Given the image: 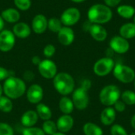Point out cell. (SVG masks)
<instances>
[{
    "instance_id": "cell-44",
    "label": "cell",
    "mask_w": 135,
    "mask_h": 135,
    "mask_svg": "<svg viewBox=\"0 0 135 135\" xmlns=\"http://www.w3.org/2000/svg\"><path fill=\"white\" fill-rule=\"evenodd\" d=\"M70 1H72L74 2H76V3H81V2H85L86 0H70Z\"/></svg>"
},
{
    "instance_id": "cell-7",
    "label": "cell",
    "mask_w": 135,
    "mask_h": 135,
    "mask_svg": "<svg viewBox=\"0 0 135 135\" xmlns=\"http://www.w3.org/2000/svg\"><path fill=\"white\" fill-rule=\"evenodd\" d=\"M115 63L112 58L104 57L97 60L93 66V72L99 77L109 74L114 69Z\"/></svg>"
},
{
    "instance_id": "cell-15",
    "label": "cell",
    "mask_w": 135,
    "mask_h": 135,
    "mask_svg": "<svg viewBox=\"0 0 135 135\" xmlns=\"http://www.w3.org/2000/svg\"><path fill=\"white\" fill-rule=\"evenodd\" d=\"M47 28V19L43 14L36 15L32 21V29L36 34L45 32Z\"/></svg>"
},
{
    "instance_id": "cell-27",
    "label": "cell",
    "mask_w": 135,
    "mask_h": 135,
    "mask_svg": "<svg viewBox=\"0 0 135 135\" xmlns=\"http://www.w3.org/2000/svg\"><path fill=\"white\" fill-rule=\"evenodd\" d=\"M41 128L46 135H53L58 131L56 123L51 119L44 121Z\"/></svg>"
},
{
    "instance_id": "cell-4",
    "label": "cell",
    "mask_w": 135,
    "mask_h": 135,
    "mask_svg": "<svg viewBox=\"0 0 135 135\" xmlns=\"http://www.w3.org/2000/svg\"><path fill=\"white\" fill-rule=\"evenodd\" d=\"M120 97V89L115 85H108L104 86L99 94L100 103L107 107H112L114 105L115 103L119 100Z\"/></svg>"
},
{
    "instance_id": "cell-21",
    "label": "cell",
    "mask_w": 135,
    "mask_h": 135,
    "mask_svg": "<svg viewBox=\"0 0 135 135\" xmlns=\"http://www.w3.org/2000/svg\"><path fill=\"white\" fill-rule=\"evenodd\" d=\"M59 108L60 112L63 115H70L74 109V105L72 101V99H70L67 96L62 97L59 100Z\"/></svg>"
},
{
    "instance_id": "cell-48",
    "label": "cell",
    "mask_w": 135,
    "mask_h": 135,
    "mask_svg": "<svg viewBox=\"0 0 135 135\" xmlns=\"http://www.w3.org/2000/svg\"><path fill=\"white\" fill-rule=\"evenodd\" d=\"M134 89H135V78H134Z\"/></svg>"
},
{
    "instance_id": "cell-24",
    "label": "cell",
    "mask_w": 135,
    "mask_h": 135,
    "mask_svg": "<svg viewBox=\"0 0 135 135\" xmlns=\"http://www.w3.org/2000/svg\"><path fill=\"white\" fill-rule=\"evenodd\" d=\"M82 130L85 135H104V131L101 127L91 122L85 123Z\"/></svg>"
},
{
    "instance_id": "cell-2",
    "label": "cell",
    "mask_w": 135,
    "mask_h": 135,
    "mask_svg": "<svg viewBox=\"0 0 135 135\" xmlns=\"http://www.w3.org/2000/svg\"><path fill=\"white\" fill-rule=\"evenodd\" d=\"M112 18V11L110 7L104 4H95L88 11V19L92 24H104Z\"/></svg>"
},
{
    "instance_id": "cell-23",
    "label": "cell",
    "mask_w": 135,
    "mask_h": 135,
    "mask_svg": "<svg viewBox=\"0 0 135 135\" xmlns=\"http://www.w3.org/2000/svg\"><path fill=\"white\" fill-rule=\"evenodd\" d=\"M119 34L127 40L135 37V24L130 22L123 25L119 28Z\"/></svg>"
},
{
    "instance_id": "cell-40",
    "label": "cell",
    "mask_w": 135,
    "mask_h": 135,
    "mask_svg": "<svg viewBox=\"0 0 135 135\" xmlns=\"http://www.w3.org/2000/svg\"><path fill=\"white\" fill-rule=\"evenodd\" d=\"M81 87H83V88L86 89L87 90H89L90 89V87H91V81L89 80H87V79L84 80L83 82L81 83Z\"/></svg>"
},
{
    "instance_id": "cell-3",
    "label": "cell",
    "mask_w": 135,
    "mask_h": 135,
    "mask_svg": "<svg viewBox=\"0 0 135 135\" xmlns=\"http://www.w3.org/2000/svg\"><path fill=\"white\" fill-rule=\"evenodd\" d=\"M55 89L62 97L71 94L75 88L74 78L68 73H58L52 79Z\"/></svg>"
},
{
    "instance_id": "cell-32",
    "label": "cell",
    "mask_w": 135,
    "mask_h": 135,
    "mask_svg": "<svg viewBox=\"0 0 135 135\" xmlns=\"http://www.w3.org/2000/svg\"><path fill=\"white\" fill-rule=\"evenodd\" d=\"M0 135H14V131L13 127L6 123L1 122L0 123Z\"/></svg>"
},
{
    "instance_id": "cell-17",
    "label": "cell",
    "mask_w": 135,
    "mask_h": 135,
    "mask_svg": "<svg viewBox=\"0 0 135 135\" xmlns=\"http://www.w3.org/2000/svg\"><path fill=\"white\" fill-rule=\"evenodd\" d=\"M12 32L14 34L15 37H18L20 39H25L30 36L32 29L27 23L17 22L13 25Z\"/></svg>"
},
{
    "instance_id": "cell-5",
    "label": "cell",
    "mask_w": 135,
    "mask_h": 135,
    "mask_svg": "<svg viewBox=\"0 0 135 135\" xmlns=\"http://www.w3.org/2000/svg\"><path fill=\"white\" fill-rule=\"evenodd\" d=\"M113 75L118 81L126 84L134 81L135 78L134 70L131 67L122 63H117L115 65Z\"/></svg>"
},
{
    "instance_id": "cell-47",
    "label": "cell",
    "mask_w": 135,
    "mask_h": 135,
    "mask_svg": "<svg viewBox=\"0 0 135 135\" xmlns=\"http://www.w3.org/2000/svg\"><path fill=\"white\" fill-rule=\"evenodd\" d=\"M130 135H135V132H133V133H131Z\"/></svg>"
},
{
    "instance_id": "cell-22",
    "label": "cell",
    "mask_w": 135,
    "mask_h": 135,
    "mask_svg": "<svg viewBox=\"0 0 135 135\" xmlns=\"http://www.w3.org/2000/svg\"><path fill=\"white\" fill-rule=\"evenodd\" d=\"M36 112L39 116V119L43 121L49 120L52 117V111L49 106L44 103H39L36 106Z\"/></svg>"
},
{
    "instance_id": "cell-11",
    "label": "cell",
    "mask_w": 135,
    "mask_h": 135,
    "mask_svg": "<svg viewBox=\"0 0 135 135\" xmlns=\"http://www.w3.org/2000/svg\"><path fill=\"white\" fill-rule=\"evenodd\" d=\"M26 98L30 104H37L41 103L44 92L43 87L39 84H32L26 90Z\"/></svg>"
},
{
    "instance_id": "cell-26",
    "label": "cell",
    "mask_w": 135,
    "mask_h": 135,
    "mask_svg": "<svg viewBox=\"0 0 135 135\" xmlns=\"http://www.w3.org/2000/svg\"><path fill=\"white\" fill-rule=\"evenodd\" d=\"M13 108V100L6 96H2L0 97V111L4 113H9Z\"/></svg>"
},
{
    "instance_id": "cell-34",
    "label": "cell",
    "mask_w": 135,
    "mask_h": 135,
    "mask_svg": "<svg viewBox=\"0 0 135 135\" xmlns=\"http://www.w3.org/2000/svg\"><path fill=\"white\" fill-rule=\"evenodd\" d=\"M55 51H56V48L53 45V44H47L44 50H43V53H44V55L47 58V59H50L55 54Z\"/></svg>"
},
{
    "instance_id": "cell-14",
    "label": "cell",
    "mask_w": 135,
    "mask_h": 135,
    "mask_svg": "<svg viewBox=\"0 0 135 135\" xmlns=\"http://www.w3.org/2000/svg\"><path fill=\"white\" fill-rule=\"evenodd\" d=\"M57 34L59 43L63 46H69L74 40V32L70 27L63 26Z\"/></svg>"
},
{
    "instance_id": "cell-46",
    "label": "cell",
    "mask_w": 135,
    "mask_h": 135,
    "mask_svg": "<svg viewBox=\"0 0 135 135\" xmlns=\"http://www.w3.org/2000/svg\"><path fill=\"white\" fill-rule=\"evenodd\" d=\"M133 21H134V22H133V23L135 24V14H134V16L133 17Z\"/></svg>"
},
{
    "instance_id": "cell-16",
    "label": "cell",
    "mask_w": 135,
    "mask_h": 135,
    "mask_svg": "<svg viewBox=\"0 0 135 135\" xmlns=\"http://www.w3.org/2000/svg\"><path fill=\"white\" fill-rule=\"evenodd\" d=\"M38 120L39 116L34 110H28L25 112L21 117V123L25 128L34 127L37 123Z\"/></svg>"
},
{
    "instance_id": "cell-36",
    "label": "cell",
    "mask_w": 135,
    "mask_h": 135,
    "mask_svg": "<svg viewBox=\"0 0 135 135\" xmlns=\"http://www.w3.org/2000/svg\"><path fill=\"white\" fill-rule=\"evenodd\" d=\"M114 106V109L115 110V112H124L125 111V109H126V104H124V102L121 100H117L115 103V104L113 105Z\"/></svg>"
},
{
    "instance_id": "cell-31",
    "label": "cell",
    "mask_w": 135,
    "mask_h": 135,
    "mask_svg": "<svg viewBox=\"0 0 135 135\" xmlns=\"http://www.w3.org/2000/svg\"><path fill=\"white\" fill-rule=\"evenodd\" d=\"M16 7L22 11L28 10L32 5L31 0H13Z\"/></svg>"
},
{
    "instance_id": "cell-41",
    "label": "cell",
    "mask_w": 135,
    "mask_h": 135,
    "mask_svg": "<svg viewBox=\"0 0 135 135\" xmlns=\"http://www.w3.org/2000/svg\"><path fill=\"white\" fill-rule=\"evenodd\" d=\"M4 22H5V21H3V19L2 18V17H1V15H0V32L3 30V28H4Z\"/></svg>"
},
{
    "instance_id": "cell-35",
    "label": "cell",
    "mask_w": 135,
    "mask_h": 135,
    "mask_svg": "<svg viewBox=\"0 0 135 135\" xmlns=\"http://www.w3.org/2000/svg\"><path fill=\"white\" fill-rule=\"evenodd\" d=\"M13 74H11V72L9 70H8L6 68L0 66V81H5L6 79H7L9 77L12 76Z\"/></svg>"
},
{
    "instance_id": "cell-30",
    "label": "cell",
    "mask_w": 135,
    "mask_h": 135,
    "mask_svg": "<svg viewBox=\"0 0 135 135\" xmlns=\"http://www.w3.org/2000/svg\"><path fill=\"white\" fill-rule=\"evenodd\" d=\"M22 135H46L43 131L42 128L32 127H26L23 130Z\"/></svg>"
},
{
    "instance_id": "cell-43",
    "label": "cell",
    "mask_w": 135,
    "mask_h": 135,
    "mask_svg": "<svg viewBox=\"0 0 135 135\" xmlns=\"http://www.w3.org/2000/svg\"><path fill=\"white\" fill-rule=\"evenodd\" d=\"M3 95V87H2V85L0 84V97Z\"/></svg>"
},
{
    "instance_id": "cell-12",
    "label": "cell",
    "mask_w": 135,
    "mask_h": 135,
    "mask_svg": "<svg viewBox=\"0 0 135 135\" xmlns=\"http://www.w3.org/2000/svg\"><path fill=\"white\" fill-rule=\"evenodd\" d=\"M110 48L115 53L124 54L130 49V44L128 40L121 36H113L109 42Z\"/></svg>"
},
{
    "instance_id": "cell-42",
    "label": "cell",
    "mask_w": 135,
    "mask_h": 135,
    "mask_svg": "<svg viewBox=\"0 0 135 135\" xmlns=\"http://www.w3.org/2000/svg\"><path fill=\"white\" fill-rule=\"evenodd\" d=\"M131 127L135 129V114L132 116L131 119Z\"/></svg>"
},
{
    "instance_id": "cell-9",
    "label": "cell",
    "mask_w": 135,
    "mask_h": 135,
    "mask_svg": "<svg viewBox=\"0 0 135 135\" xmlns=\"http://www.w3.org/2000/svg\"><path fill=\"white\" fill-rule=\"evenodd\" d=\"M80 10L75 7H70L62 12L60 17V20L64 26L70 27L78 23L80 20Z\"/></svg>"
},
{
    "instance_id": "cell-13",
    "label": "cell",
    "mask_w": 135,
    "mask_h": 135,
    "mask_svg": "<svg viewBox=\"0 0 135 135\" xmlns=\"http://www.w3.org/2000/svg\"><path fill=\"white\" fill-rule=\"evenodd\" d=\"M74 120L70 115H62L56 122V126L59 132L68 133L74 127Z\"/></svg>"
},
{
    "instance_id": "cell-20",
    "label": "cell",
    "mask_w": 135,
    "mask_h": 135,
    "mask_svg": "<svg viewBox=\"0 0 135 135\" xmlns=\"http://www.w3.org/2000/svg\"><path fill=\"white\" fill-rule=\"evenodd\" d=\"M1 17L4 21L8 23H17L20 20L21 14L19 11L14 8H8L2 11Z\"/></svg>"
},
{
    "instance_id": "cell-38",
    "label": "cell",
    "mask_w": 135,
    "mask_h": 135,
    "mask_svg": "<svg viewBox=\"0 0 135 135\" xmlns=\"http://www.w3.org/2000/svg\"><path fill=\"white\" fill-rule=\"evenodd\" d=\"M104 3L106 6H108V7H115L117 5L119 4V2H121V0H104Z\"/></svg>"
},
{
    "instance_id": "cell-37",
    "label": "cell",
    "mask_w": 135,
    "mask_h": 135,
    "mask_svg": "<svg viewBox=\"0 0 135 135\" xmlns=\"http://www.w3.org/2000/svg\"><path fill=\"white\" fill-rule=\"evenodd\" d=\"M35 78V74L32 70H26L23 74V80L27 82L32 81Z\"/></svg>"
},
{
    "instance_id": "cell-18",
    "label": "cell",
    "mask_w": 135,
    "mask_h": 135,
    "mask_svg": "<svg viewBox=\"0 0 135 135\" xmlns=\"http://www.w3.org/2000/svg\"><path fill=\"white\" fill-rule=\"evenodd\" d=\"M89 32L95 40L99 42L104 41L108 36V32L105 28L98 24H92L89 29Z\"/></svg>"
},
{
    "instance_id": "cell-39",
    "label": "cell",
    "mask_w": 135,
    "mask_h": 135,
    "mask_svg": "<svg viewBox=\"0 0 135 135\" xmlns=\"http://www.w3.org/2000/svg\"><path fill=\"white\" fill-rule=\"evenodd\" d=\"M41 59L39 57V56H37V55H34L32 58V64L33 65H35V66H39V64L41 62Z\"/></svg>"
},
{
    "instance_id": "cell-8",
    "label": "cell",
    "mask_w": 135,
    "mask_h": 135,
    "mask_svg": "<svg viewBox=\"0 0 135 135\" xmlns=\"http://www.w3.org/2000/svg\"><path fill=\"white\" fill-rule=\"evenodd\" d=\"M37 67L40 74L47 80L53 79L58 74L57 65L55 64V62L49 59L42 60Z\"/></svg>"
},
{
    "instance_id": "cell-10",
    "label": "cell",
    "mask_w": 135,
    "mask_h": 135,
    "mask_svg": "<svg viewBox=\"0 0 135 135\" xmlns=\"http://www.w3.org/2000/svg\"><path fill=\"white\" fill-rule=\"evenodd\" d=\"M15 44V36L12 31L3 29L0 32V51H10Z\"/></svg>"
},
{
    "instance_id": "cell-33",
    "label": "cell",
    "mask_w": 135,
    "mask_h": 135,
    "mask_svg": "<svg viewBox=\"0 0 135 135\" xmlns=\"http://www.w3.org/2000/svg\"><path fill=\"white\" fill-rule=\"evenodd\" d=\"M111 134L112 135H129L125 128L119 124H114L111 127Z\"/></svg>"
},
{
    "instance_id": "cell-19",
    "label": "cell",
    "mask_w": 135,
    "mask_h": 135,
    "mask_svg": "<svg viewBox=\"0 0 135 135\" xmlns=\"http://www.w3.org/2000/svg\"><path fill=\"white\" fill-rule=\"evenodd\" d=\"M116 119V112L112 107H107L100 114V121L104 126H111Z\"/></svg>"
},
{
    "instance_id": "cell-6",
    "label": "cell",
    "mask_w": 135,
    "mask_h": 135,
    "mask_svg": "<svg viewBox=\"0 0 135 135\" xmlns=\"http://www.w3.org/2000/svg\"><path fill=\"white\" fill-rule=\"evenodd\" d=\"M72 101L74 108L79 111H83L87 108L89 102L88 90L83 87H79L72 93Z\"/></svg>"
},
{
    "instance_id": "cell-1",
    "label": "cell",
    "mask_w": 135,
    "mask_h": 135,
    "mask_svg": "<svg viewBox=\"0 0 135 135\" xmlns=\"http://www.w3.org/2000/svg\"><path fill=\"white\" fill-rule=\"evenodd\" d=\"M3 94L11 100H17L23 97L27 90L25 81L13 75L4 81L2 85Z\"/></svg>"
},
{
    "instance_id": "cell-28",
    "label": "cell",
    "mask_w": 135,
    "mask_h": 135,
    "mask_svg": "<svg viewBox=\"0 0 135 135\" xmlns=\"http://www.w3.org/2000/svg\"><path fill=\"white\" fill-rule=\"evenodd\" d=\"M62 27L61 20L57 17H51L47 20V28L54 33H58Z\"/></svg>"
},
{
    "instance_id": "cell-29",
    "label": "cell",
    "mask_w": 135,
    "mask_h": 135,
    "mask_svg": "<svg viewBox=\"0 0 135 135\" xmlns=\"http://www.w3.org/2000/svg\"><path fill=\"white\" fill-rule=\"evenodd\" d=\"M121 100L126 105H134L135 104V92L131 90H125L121 93Z\"/></svg>"
},
{
    "instance_id": "cell-45",
    "label": "cell",
    "mask_w": 135,
    "mask_h": 135,
    "mask_svg": "<svg viewBox=\"0 0 135 135\" xmlns=\"http://www.w3.org/2000/svg\"><path fill=\"white\" fill-rule=\"evenodd\" d=\"M53 135H66V134H64V133H61V132H59V131H57L55 134H54Z\"/></svg>"
},
{
    "instance_id": "cell-25",
    "label": "cell",
    "mask_w": 135,
    "mask_h": 135,
    "mask_svg": "<svg viewBox=\"0 0 135 135\" xmlns=\"http://www.w3.org/2000/svg\"><path fill=\"white\" fill-rule=\"evenodd\" d=\"M117 13L123 18L130 19L135 14V8L130 5H122L117 8Z\"/></svg>"
}]
</instances>
